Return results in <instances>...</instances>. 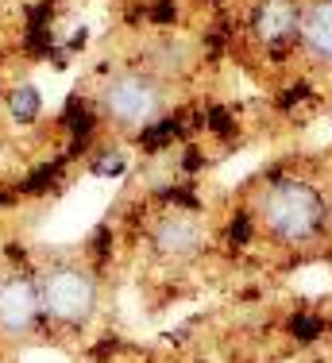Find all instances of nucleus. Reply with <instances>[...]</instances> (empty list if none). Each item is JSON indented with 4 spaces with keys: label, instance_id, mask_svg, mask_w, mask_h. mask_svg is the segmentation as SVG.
<instances>
[{
    "label": "nucleus",
    "instance_id": "1a4fd4ad",
    "mask_svg": "<svg viewBox=\"0 0 332 363\" xmlns=\"http://www.w3.org/2000/svg\"><path fill=\"white\" fill-rule=\"evenodd\" d=\"M178 132V128L166 120V124H159V128H151V132H143V147H162V140H170V135Z\"/></svg>",
    "mask_w": 332,
    "mask_h": 363
},
{
    "label": "nucleus",
    "instance_id": "ddd939ff",
    "mask_svg": "<svg viewBox=\"0 0 332 363\" xmlns=\"http://www.w3.org/2000/svg\"><path fill=\"white\" fill-rule=\"evenodd\" d=\"M4 201H8V197H4V194H0V205H4Z\"/></svg>",
    "mask_w": 332,
    "mask_h": 363
},
{
    "label": "nucleus",
    "instance_id": "f257e3e1",
    "mask_svg": "<svg viewBox=\"0 0 332 363\" xmlns=\"http://www.w3.org/2000/svg\"><path fill=\"white\" fill-rule=\"evenodd\" d=\"M39 306L58 325H85L97 309V282H93L89 271H82L74 263L50 267L39 282Z\"/></svg>",
    "mask_w": 332,
    "mask_h": 363
},
{
    "label": "nucleus",
    "instance_id": "20e7f679",
    "mask_svg": "<svg viewBox=\"0 0 332 363\" xmlns=\"http://www.w3.org/2000/svg\"><path fill=\"white\" fill-rule=\"evenodd\" d=\"M39 290L31 286V282L16 279L8 282V286H0V328H8V333H28L35 325V317H39Z\"/></svg>",
    "mask_w": 332,
    "mask_h": 363
},
{
    "label": "nucleus",
    "instance_id": "7ed1b4c3",
    "mask_svg": "<svg viewBox=\"0 0 332 363\" xmlns=\"http://www.w3.org/2000/svg\"><path fill=\"white\" fill-rule=\"evenodd\" d=\"M159 85L147 82V77L139 74H124L116 77V82L104 85L101 93V108L109 112V116L124 120V124H139V120H151L155 112H159Z\"/></svg>",
    "mask_w": 332,
    "mask_h": 363
},
{
    "label": "nucleus",
    "instance_id": "39448f33",
    "mask_svg": "<svg viewBox=\"0 0 332 363\" xmlns=\"http://www.w3.org/2000/svg\"><path fill=\"white\" fill-rule=\"evenodd\" d=\"M201 244V224L194 217H166L155 228V247L166 255H189Z\"/></svg>",
    "mask_w": 332,
    "mask_h": 363
},
{
    "label": "nucleus",
    "instance_id": "9d476101",
    "mask_svg": "<svg viewBox=\"0 0 332 363\" xmlns=\"http://www.w3.org/2000/svg\"><path fill=\"white\" fill-rule=\"evenodd\" d=\"M50 178H55V167H39V170H35V178L28 182V189H31V194H39V189L50 186Z\"/></svg>",
    "mask_w": 332,
    "mask_h": 363
},
{
    "label": "nucleus",
    "instance_id": "0eeeda50",
    "mask_svg": "<svg viewBox=\"0 0 332 363\" xmlns=\"http://www.w3.org/2000/svg\"><path fill=\"white\" fill-rule=\"evenodd\" d=\"M301 31H305V43H309L313 55H321V58L332 62V0L317 4L309 16H305Z\"/></svg>",
    "mask_w": 332,
    "mask_h": 363
},
{
    "label": "nucleus",
    "instance_id": "6e6552de",
    "mask_svg": "<svg viewBox=\"0 0 332 363\" xmlns=\"http://www.w3.org/2000/svg\"><path fill=\"white\" fill-rule=\"evenodd\" d=\"M12 116L23 120V124L39 116V93H35L31 85H20V89L12 93Z\"/></svg>",
    "mask_w": 332,
    "mask_h": 363
},
{
    "label": "nucleus",
    "instance_id": "f03ea898",
    "mask_svg": "<svg viewBox=\"0 0 332 363\" xmlns=\"http://www.w3.org/2000/svg\"><path fill=\"white\" fill-rule=\"evenodd\" d=\"M263 217L278 240H305L317 232L321 217H325V201L305 182H278L263 201Z\"/></svg>",
    "mask_w": 332,
    "mask_h": 363
},
{
    "label": "nucleus",
    "instance_id": "423d86ee",
    "mask_svg": "<svg viewBox=\"0 0 332 363\" xmlns=\"http://www.w3.org/2000/svg\"><path fill=\"white\" fill-rule=\"evenodd\" d=\"M294 28H298V8L290 0H267L259 8V35L267 43H282L286 35H294Z\"/></svg>",
    "mask_w": 332,
    "mask_h": 363
},
{
    "label": "nucleus",
    "instance_id": "f8f14e48",
    "mask_svg": "<svg viewBox=\"0 0 332 363\" xmlns=\"http://www.w3.org/2000/svg\"><path fill=\"white\" fill-rule=\"evenodd\" d=\"M109 170H120V159H116V155H109V159L97 162V174H109Z\"/></svg>",
    "mask_w": 332,
    "mask_h": 363
},
{
    "label": "nucleus",
    "instance_id": "9b49d317",
    "mask_svg": "<svg viewBox=\"0 0 332 363\" xmlns=\"http://www.w3.org/2000/svg\"><path fill=\"white\" fill-rule=\"evenodd\" d=\"M174 20V4L170 0H159V4H155V23H170Z\"/></svg>",
    "mask_w": 332,
    "mask_h": 363
}]
</instances>
